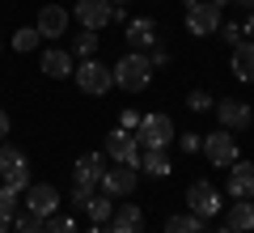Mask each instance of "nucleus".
<instances>
[{
    "label": "nucleus",
    "instance_id": "obj_44",
    "mask_svg": "<svg viewBox=\"0 0 254 233\" xmlns=\"http://www.w3.org/2000/svg\"><path fill=\"white\" fill-rule=\"evenodd\" d=\"M144 233H148V229H144Z\"/></svg>",
    "mask_w": 254,
    "mask_h": 233
},
{
    "label": "nucleus",
    "instance_id": "obj_41",
    "mask_svg": "<svg viewBox=\"0 0 254 233\" xmlns=\"http://www.w3.org/2000/svg\"><path fill=\"white\" fill-rule=\"evenodd\" d=\"M216 233H233V229H229V225H220V229H216Z\"/></svg>",
    "mask_w": 254,
    "mask_h": 233
},
{
    "label": "nucleus",
    "instance_id": "obj_7",
    "mask_svg": "<svg viewBox=\"0 0 254 233\" xmlns=\"http://www.w3.org/2000/svg\"><path fill=\"white\" fill-rule=\"evenodd\" d=\"M187 204H190L187 212H195L199 221H212V216H220V208H225V204H220V191L212 187L208 178H199V182H190V187H187Z\"/></svg>",
    "mask_w": 254,
    "mask_h": 233
},
{
    "label": "nucleus",
    "instance_id": "obj_20",
    "mask_svg": "<svg viewBox=\"0 0 254 233\" xmlns=\"http://www.w3.org/2000/svg\"><path fill=\"white\" fill-rule=\"evenodd\" d=\"M140 170H144L148 178H170L174 161H170L165 149H140Z\"/></svg>",
    "mask_w": 254,
    "mask_h": 233
},
{
    "label": "nucleus",
    "instance_id": "obj_13",
    "mask_svg": "<svg viewBox=\"0 0 254 233\" xmlns=\"http://www.w3.org/2000/svg\"><path fill=\"white\" fill-rule=\"evenodd\" d=\"M68 21H72V13L64 9V4H43V9H38L34 30H38L43 38H60V34H68Z\"/></svg>",
    "mask_w": 254,
    "mask_h": 233
},
{
    "label": "nucleus",
    "instance_id": "obj_35",
    "mask_svg": "<svg viewBox=\"0 0 254 233\" xmlns=\"http://www.w3.org/2000/svg\"><path fill=\"white\" fill-rule=\"evenodd\" d=\"M242 38H250V43H254V13L242 21Z\"/></svg>",
    "mask_w": 254,
    "mask_h": 233
},
{
    "label": "nucleus",
    "instance_id": "obj_23",
    "mask_svg": "<svg viewBox=\"0 0 254 233\" xmlns=\"http://www.w3.org/2000/svg\"><path fill=\"white\" fill-rule=\"evenodd\" d=\"M161 233H203V221L195 212H174L170 221H165Z\"/></svg>",
    "mask_w": 254,
    "mask_h": 233
},
{
    "label": "nucleus",
    "instance_id": "obj_18",
    "mask_svg": "<svg viewBox=\"0 0 254 233\" xmlns=\"http://www.w3.org/2000/svg\"><path fill=\"white\" fill-rule=\"evenodd\" d=\"M72 68H76L72 51H60V47L43 51V77H51V81H64V77H72Z\"/></svg>",
    "mask_w": 254,
    "mask_h": 233
},
{
    "label": "nucleus",
    "instance_id": "obj_2",
    "mask_svg": "<svg viewBox=\"0 0 254 233\" xmlns=\"http://www.w3.org/2000/svg\"><path fill=\"white\" fill-rule=\"evenodd\" d=\"M0 182H4L9 191H17V195H26V187H30L26 153H21L17 144H4V140H0Z\"/></svg>",
    "mask_w": 254,
    "mask_h": 233
},
{
    "label": "nucleus",
    "instance_id": "obj_25",
    "mask_svg": "<svg viewBox=\"0 0 254 233\" xmlns=\"http://www.w3.org/2000/svg\"><path fill=\"white\" fill-rule=\"evenodd\" d=\"M81 55V60H89V55H98V30H81V34L72 38V60Z\"/></svg>",
    "mask_w": 254,
    "mask_h": 233
},
{
    "label": "nucleus",
    "instance_id": "obj_17",
    "mask_svg": "<svg viewBox=\"0 0 254 233\" xmlns=\"http://www.w3.org/2000/svg\"><path fill=\"white\" fill-rule=\"evenodd\" d=\"M110 233H144V212L136 204H119L110 212Z\"/></svg>",
    "mask_w": 254,
    "mask_h": 233
},
{
    "label": "nucleus",
    "instance_id": "obj_14",
    "mask_svg": "<svg viewBox=\"0 0 254 233\" xmlns=\"http://www.w3.org/2000/svg\"><path fill=\"white\" fill-rule=\"evenodd\" d=\"M76 21H81V30L110 26V0H76Z\"/></svg>",
    "mask_w": 254,
    "mask_h": 233
},
{
    "label": "nucleus",
    "instance_id": "obj_21",
    "mask_svg": "<svg viewBox=\"0 0 254 233\" xmlns=\"http://www.w3.org/2000/svg\"><path fill=\"white\" fill-rule=\"evenodd\" d=\"M229 229H233V233H250L254 229V204H250V199H237V204H229Z\"/></svg>",
    "mask_w": 254,
    "mask_h": 233
},
{
    "label": "nucleus",
    "instance_id": "obj_28",
    "mask_svg": "<svg viewBox=\"0 0 254 233\" xmlns=\"http://www.w3.org/2000/svg\"><path fill=\"white\" fill-rule=\"evenodd\" d=\"M13 225H17V233H43V216H34V212H17Z\"/></svg>",
    "mask_w": 254,
    "mask_h": 233
},
{
    "label": "nucleus",
    "instance_id": "obj_11",
    "mask_svg": "<svg viewBox=\"0 0 254 233\" xmlns=\"http://www.w3.org/2000/svg\"><path fill=\"white\" fill-rule=\"evenodd\" d=\"M216 119L225 132H246L254 123V110L250 102H237V98H216Z\"/></svg>",
    "mask_w": 254,
    "mask_h": 233
},
{
    "label": "nucleus",
    "instance_id": "obj_24",
    "mask_svg": "<svg viewBox=\"0 0 254 233\" xmlns=\"http://www.w3.org/2000/svg\"><path fill=\"white\" fill-rule=\"evenodd\" d=\"M38 43H43V34H38L34 26H21V30H13V51H17V55L38 51Z\"/></svg>",
    "mask_w": 254,
    "mask_h": 233
},
{
    "label": "nucleus",
    "instance_id": "obj_27",
    "mask_svg": "<svg viewBox=\"0 0 254 233\" xmlns=\"http://www.w3.org/2000/svg\"><path fill=\"white\" fill-rule=\"evenodd\" d=\"M187 106L195 110V115H208L216 102H212V93H208V89H190V93H187Z\"/></svg>",
    "mask_w": 254,
    "mask_h": 233
},
{
    "label": "nucleus",
    "instance_id": "obj_9",
    "mask_svg": "<svg viewBox=\"0 0 254 233\" xmlns=\"http://www.w3.org/2000/svg\"><path fill=\"white\" fill-rule=\"evenodd\" d=\"M187 30L195 38H208L220 30V9L216 4H208V0H190L187 4Z\"/></svg>",
    "mask_w": 254,
    "mask_h": 233
},
{
    "label": "nucleus",
    "instance_id": "obj_4",
    "mask_svg": "<svg viewBox=\"0 0 254 233\" xmlns=\"http://www.w3.org/2000/svg\"><path fill=\"white\" fill-rule=\"evenodd\" d=\"M72 77H76V89L89 93V98H102V93H110V85H115V72H110V64L93 60V55L76 64Z\"/></svg>",
    "mask_w": 254,
    "mask_h": 233
},
{
    "label": "nucleus",
    "instance_id": "obj_16",
    "mask_svg": "<svg viewBox=\"0 0 254 233\" xmlns=\"http://www.w3.org/2000/svg\"><path fill=\"white\" fill-rule=\"evenodd\" d=\"M229 195L233 199H250L254 195V161H242V157H237V161L229 165Z\"/></svg>",
    "mask_w": 254,
    "mask_h": 233
},
{
    "label": "nucleus",
    "instance_id": "obj_6",
    "mask_svg": "<svg viewBox=\"0 0 254 233\" xmlns=\"http://www.w3.org/2000/svg\"><path fill=\"white\" fill-rule=\"evenodd\" d=\"M199 153L208 157L212 165H216V170H229V165L237 161V140H233V132H225V127H216L212 136H203Z\"/></svg>",
    "mask_w": 254,
    "mask_h": 233
},
{
    "label": "nucleus",
    "instance_id": "obj_19",
    "mask_svg": "<svg viewBox=\"0 0 254 233\" xmlns=\"http://www.w3.org/2000/svg\"><path fill=\"white\" fill-rule=\"evenodd\" d=\"M229 68H233L237 81H246V85L254 81V43H250V38H242V43L233 47V60H229Z\"/></svg>",
    "mask_w": 254,
    "mask_h": 233
},
{
    "label": "nucleus",
    "instance_id": "obj_1",
    "mask_svg": "<svg viewBox=\"0 0 254 233\" xmlns=\"http://www.w3.org/2000/svg\"><path fill=\"white\" fill-rule=\"evenodd\" d=\"M110 72H115V89L123 93H144L148 81H153V64H148L144 51H127Z\"/></svg>",
    "mask_w": 254,
    "mask_h": 233
},
{
    "label": "nucleus",
    "instance_id": "obj_22",
    "mask_svg": "<svg viewBox=\"0 0 254 233\" xmlns=\"http://www.w3.org/2000/svg\"><path fill=\"white\" fill-rule=\"evenodd\" d=\"M85 216H89L93 225H110V212H115V204H110V195H98V191H93L89 199H85Z\"/></svg>",
    "mask_w": 254,
    "mask_h": 233
},
{
    "label": "nucleus",
    "instance_id": "obj_37",
    "mask_svg": "<svg viewBox=\"0 0 254 233\" xmlns=\"http://www.w3.org/2000/svg\"><path fill=\"white\" fill-rule=\"evenodd\" d=\"M81 233H110V225H89V229H81Z\"/></svg>",
    "mask_w": 254,
    "mask_h": 233
},
{
    "label": "nucleus",
    "instance_id": "obj_42",
    "mask_svg": "<svg viewBox=\"0 0 254 233\" xmlns=\"http://www.w3.org/2000/svg\"><path fill=\"white\" fill-rule=\"evenodd\" d=\"M110 4H127V0H110Z\"/></svg>",
    "mask_w": 254,
    "mask_h": 233
},
{
    "label": "nucleus",
    "instance_id": "obj_32",
    "mask_svg": "<svg viewBox=\"0 0 254 233\" xmlns=\"http://www.w3.org/2000/svg\"><path fill=\"white\" fill-rule=\"evenodd\" d=\"M119 127H123V132H136V127H140V110H131V106H127L123 115H119Z\"/></svg>",
    "mask_w": 254,
    "mask_h": 233
},
{
    "label": "nucleus",
    "instance_id": "obj_33",
    "mask_svg": "<svg viewBox=\"0 0 254 233\" xmlns=\"http://www.w3.org/2000/svg\"><path fill=\"white\" fill-rule=\"evenodd\" d=\"M148 64H153V68H165V64H170V51H165V47H148Z\"/></svg>",
    "mask_w": 254,
    "mask_h": 233
},
{
    "label": "nucleus",
    "instance_id": "obj_8",
    "mask_svg": "<svg viewBox=\"0 0 254 233\" xmlns=\"http://www.w3.org/2000/svg\"><path fill=\"white\" fill-rule=\"evenodd\" d=\"M136 178H140V170L136 165H110V170H102V178H98V191L102 195H110V199H123V195H131L136 191Z\"/></svg>",
    "mask_w": 254,
    "mask_h": 233
},
{
    "label": "nucleus",
    "instance_id": "obj_40",
    "mask_svg": "<svg viewBox=\"0 0 254 233\" xmlns=\"http://www.w3.org/2000/svg\"><path fill=\"white\" fill-rule=\"evenodd\" d=\"M0 233H9V221H4V216H0Z\"/></svg>",
    "mask_w": 254,
    "mask_h": 233
},
{
    "label": "nucleus",
    "instance_id": "obj_36",
    "mask_svg": "<svg viewBox=\"0 0 254 233\" xmlns=\"http://www.w3.org/2000/svg\"><path fill=\"white\" fill-rule=\"evenodd\" d=\"M9 136V110H0V140Z\"/></svg>",
    "mask_w": 254,
    "mask_h": 233
},
{
    "label": "nucleus",
    "instance_id": "obj_30",
    "mask_svg": "<svg viewBox=\"0 0 254 233\" xmlns=\"http://www.w3.org/2000/svg\"><path fill=\"white\" fill-rule=\"evenodd\" d=\"M216 34L225 38L229 47H237V43H242V21H220V30H216Z\"/></svg>",
    "mask_w": 254,
    "mask_h": 233
},
{
    "label": "nucleus",
    "instance_id": "obj_5",
    "mask_svg": "<svg viewBox=\"0 0 254 233\" xmlns=\"http://www.w3.org/2000/svg\"><path fill=\"white\" fill-rule=\"evenodd\" d=\"M174 119L170 115H140V127H136V140H140V149H170L174 144Z\"/></svg>",
    "mask_w": 254,
    "mask_h": 233
},
{
    "label": "nucleus",
    "instance_id": "obj_26",
    "mask_svg": "<svg viewBox=\"0 0 254 233\" xmlns=\"http://www.w3.org/2000/svg\"><path fill=\"white\" fill-rule=\"evenodd\" d=\"M43 233H81V229H76L72 216H60V212H55V216H47V221H43Z\"/></svg>",
    "mask_w": 254,
    "mask_h": 233
},
{
    "label": "nucleus",
    "instance_id": "obj_12",
    "mask_svg": "<svg viewBox=\"0 0 254 233\" xmlns=\"http://www.w3.org/2000/svg\"><path fill=\"white\" fill-rule=\"evenodd\" d=\"M26 212H34V216H55L60 212V191L51 187V182H30L26 187Z\"/></svg>",
    "mask_w": 254,
    "mask_h": 233
},
{
    "label": "nucleus",
    "instance_id": "obj_39",
    "mask_svg": "<svg viewBox=\"0 0 254 233\" xmlns=\"http://www.w3.org/2000/svg\"><path fill=\"white\" fill-rule=\"evenodd\" d=\"M208 4H216V9H225V4H229V0H208Z\"/></svg>",
    "mask_w": 254,
    "mask_h": 233
},
{
    "label": "nucleus",
    "instance_id": "obj_38",
    "mask_svg": "<svg viewBox=\"0 0 254 233\" xmlns=\"http://www.w3.org/2000/svg\"><path fill=\"white\" fill-rule=\"evenodd\" d=\"M233 4H242V9H254V0H233Z\"/></svg>",
    "mask_w": 254,
    "mask_h": 233
},
{
    "label": "nucleus",
    "instance_id": "obj_34",
    "mask_svg": "<svg viewBox=\"0 0 254 233\" xmlns=\"http://www.w3.org/2000/svg\"><path fill=\"white\" fill-rule=\"evenodd\" d=\"M110 21H123V26H127L131 17H127V9H123V4H110Z\"/></svg>",
    "mask_w": 254,
    "mask_h": 233
},
{
    "label": "nucleus",
    "instance_id": "obj_10",
    "mask_svg": "<svg viewBox=\"0 0 254 233\" xmlns=\"http://www.w3.org/2000/svg\"><path fill=\"white\" fill-rule=\"evenodd\" d=\"M106 157L119 161V165H136V170H140V140H136V132L115 127V132L106 136Z\"/></svg>",
    "mask_w": 254,
    "mask_h": 233
},
{
    "label": "nucleus",
    "instance_id": "obj_43",
    "mask_svg": "<svg viewBox=\"0 0 254 233\" xmlns=\"http://www.w3.org/2000/svg\"><path fill=\"white\" fill-rule=\"evenodd\" d=\"M0 51H4V43H0Z\"/></svg>",
    "mask_w": 254,
    "mask_h": 233
},
{
    "label": "nucleus",
    "instance_id": "obj_31",
    "mask_svg": "<svg viewBox=\"0 0 254 233\" xmlns=\"http://www.w3.org/2000/svg\"><path fill=\"white\" fill-rule=\"evenodd\" d=\"M174 140H178V149H182V153H199L203 136H199V132H182V136H174Z\"/></svg>",
    "mask_w": 254,
    "mask_h": 233
},
{
    "label": "nucleus",
    "instance_id": "obj_29",
    "mask_svg": "<svg viewBox=\"0 0 254 233\" xmlns=\"http://www.w3.org/2000/svg\"><path fill=\"white\" fill-rule=\"evenodd\" d=\"M0 216L13 225V216H17V191H9V187H0Z\"/></svg>",
    "mask_w": 254,
    "mask_h": 233
},
{
    "label": "nucleus",
    "instance_id": "obj_15",
    "mask_svg": "<svg viewBox=\"0 0 254 233\" xmlns=\"http://www.w3.org/2000/svg\"><path fill=\"white\" fill-rule=\"evenodd\" d=\"M123 38H127L131 51H148V47H157V21L153 17H131Z\"/></svg>",
    "mask_w": 254,
    "mask_h": 233
},
{
    "label": "nucleus",
    "instance_id": "obj_3",
    "mask_svg": "<svg viewBox=\"0 0 254 233\" xmlns=\"http://www.w3.org/2000/svg\"><path fill=\"white\" fill-rule=\"evenodd\" d=\"M102 170H106V153H85L81 161H76V170H72V199H76V208L98 191Z\"/></svg>",
    "mask_w": 254,
    "mask_h": 233
}]
</instances>
